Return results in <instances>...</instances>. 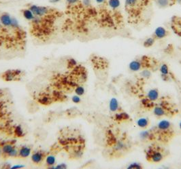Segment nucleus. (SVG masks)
Here are the masks:
<instances>
[{
    "label": "nucleus",
    "instance_id": "obj_1",
    "mask_svg": "<svg viewBox=\"0 0 181 169\" xmlns=\"http://www.w3.org/2000/svg\"><path fill=\"white\" fill-rule=\"evenodd\" d=\"M156 134L159 135L161 138L165 139H169L173 136L174 132L172 128V124L166 120H163L160 121L155 128Z\"/></svg>",
    "mask_w": 181,
    "mask_h": 169
},
{
    "label": "nucleus",
    "instance_id": "obj_2",
    "mask_svg": "<svg viewBox=\"0 0 181 169\" xmlns=\"http://www.w3.org/2000/svg\"><path fill=\"white\" fill-rule=\"evenodd\" d=\"M146 158L150 162L159 163L164 159V152L160 147L151 146L146 151Z\"/></svg>",
    "mask_w": 181,
    "mask_h": 169
},
{
    "label": "nucleus",
    "instance_id": "obj_3",
    "mask_svg": "<svg viewBox=\"0 0 181 169\" xmlns=\"http://www.w3.org/2000/svg\"><path fill=\"white\" fill-rule=\"evenodd\" d=\"M168 104H166V103L164 101L163 103H161L159 105H156L154 107L153 113L155 116L158 117H162L163 116H166L168 114Z\"/></svg>",
    "mask_w": 181,
    "mask_h": 169
},
{
    "label": "nucleus",
    "instance_id": "obj_4",
    "mask_svg": "<svg viewBox=\"0 0 181 169\" xmlns=\"http://www.w3.org/2000/svg\"><path fill=\"white\" fill-rule=\"evenodd\" d=\"M30 9L34 14V15L38 17L45 16L49 12V9L47 7L38 6V5H30Z\"/></svg>",
    "mask_w": 181,
    "mask_h": 169
},
{
    "label": "nucleus",
    "instance_id": "obj_5",
    "mask_svg": "<svg viewBox=\"0 0 181 169\" xmlns=\"http://www.w3.org/2000/svg\"><path fill=\"white\" fill-rule=\"evenodd\" d=\"M12 18L10 16V14L7 13H4L0 16V23L3 26L5 27H11L12 24Z\"/></svg>",
    "mask_w": 181,
    "mask_h": 169
},
{
    "label": "nucleus",
    "instance_id": "obj_6",
    "mask_svg": "<svg viewBox=\"0 0 181 169\" xmlns=\"http://www.w3.org/2000/svg\"><path fill=\"white\" fill-rule=\"evenodd\" d=\"M168 32L164 27H159L155 29L154 32V38L163 39L167 37Z\"/></svg>",
    "mask_w": 181,
    "mask_h": 169
},
{
    "label": "nucleus",
    "instance_id": "obj_7",
    "mask_svg": "<svg viewBox=\"0 0 181 169\" xmlns=\"http://www.w3.org/2000/svg\"><path fill=\"white\" fill-rule=\"evenodd\" d=\"M144 64H143L142 59L141 60V61L136 60V61H132L129 63V69L132 71H140L141 69H142L144 67Z\"/></svg>",
    "mask_w": 181,
    "mask_h": 169
},
{
    "label": "nucleus",
    "instance_id": "obj_8",
    "mask_svg": "<svg viewBox=\"0 0 181 169\" xmlns=\"http://www.w3.org/2000/svg\"><path fill=\"white\" fill-rule=\"evenodd\" d=\"M44 158V155L43 154V153H42L41 151H36V152H34L32 156H31V160H32V162L34 163V164H39L41 163L43 160Z\"/></svg>",
    "mask_w": 181,
    "mask_h": 169
},
{
    "label": "nucleus",
    "instance_id": "obj_9",
    "mask_svg": "<svg viewBox=\"0 0 181 169\" xmlns=\"http://www.w3.org/2000/svg\"><path fill=\"white\" fill-rule=\"evenodd\" d=\"M31 154V149L27 146H23L19 150V156L22 158H27Z\"/></svg>",
    "mask_w": 181,
    "mask_h": 169
},
{
    "label": "nucleus",
    "instance_id": "obj_10",
    "mask_svg": "<svg viewBox=\"0 0 181 169\" xmlns=\"http://www.w3.org/2000/svg\"><path fill=\"white\" fill-rule=\"evenodd\" d=\"M147 99L152 102L157 101L159 99V91L157 89L150 90L147 94Z\"/></svg>",
    "mask_w": 181,
    "mask_h": 169
},
{
    "label": "nucleus",
    "instance_id": "obj_11",
    "mask_svg": "<svg viewBox=\"0 0 181 169\" xmlns=\"http://www.w3.org/2000/svg\"><path fill=\"white\" fill-rule=\"evenodd\" d=\"M16 74L15 73V71H7L6 72H5L4 73V79L7 82H10L12 81V80L14 79V78H16Z\"/></svg>",
    "mask_w": 181,
    "mask_h": 169
},
{
    "label": "nucleus",
    "instance_id": "obj_12",
    "mask_svg": "<svg viewBox=\"0 0 181 169\" xmlns=\"http://www.w3.org/2000/svg\"><path fill=\"white\" fill-rule=\"evenodd\" d=\"M23 16L24 18L27 19V21H33L34 19L36 18V16L34 15V14L32 12H31V10L30 8L23 10Z\"/></svg>",
    "mask_w": 181,
    "mask_h": 169
},
{
    "label": "nucleus",
    "instance_id": "obj_13",
    "mask_svg": "<svg viewBox=\"0 0 181 169\" xmlns=\"http://www.w3.org/2000/svg\"><path fill=\"white\" fill-rule=\"evenodd\" d=\"M109 107H110V110L113 112H115L119 109V102L115 98H113L110 101V104H109Z\"/></svg>",
    "mask_w": 181,
    "mask_h": 169
},
{
    "label": "nucleus",
    "instance_id": "obj_14",
    "mask_svg": "<svg viewBox=\"0 0 181 169\" xmlns=\"http://www.w3.org/2000/svg\"><path fill=\"white\" fill-rule=\"evenodd\" d=\"M137 125L141 128H146L149 125V120L145 117H142L137 120Z\"/></svg>",
    "mask_w": 181,
    "mask_h": 169
},
{
    "label": "nucleus",
    "instance_id": "obj_15",
    "mask_svg": "<svg viewBox=\"0 0 181 169\" xmlns=\"http://www.w3.org/2000/svg\"><path fill=\"white\" fill-rule=\"evenodd\" d=\"M14 149V146L11 144V143H8V144H4L2 146V152L4 153L5 155H8L11 151H12Z\"/></svg>",
    "mask_w": 181,
    "mask_h": 169
},
{
    "label": "nucleus",
    "instance_id": "obj_16",
    "mask_svg": "<svg viewBox=\"0 0 181 169\" xmlns=\"http://www.w3.org/2000/svg\"><path fill=\"white\" fill-rule=\"evenodd\" d=\"M46 163L48 167H53L56 164V157L53 155H48L46 157Z\"/></svg>",
    "mask_w": 181,
    "mask_h": 169
},
{
    "label": "nucleus",
    "instance_id": "obj_17",
    "mask_svg": "<svg viewBox=\"0 0 181 169\" xmlns=\"http://www.w3.org/2000/svg\"><path fill=\"white\" fill-rule=\"evenodd\" d=\"M156 4L160 8H166L171 5V0H155Z\"/></svg>",
    "mask_w": 181,
    "mask_h": 169
},
{
    "label": "nucleus",
    "instance_id": "obj_18",
    "mask_svg": "<svg viewBox=\"0 0 181 169\" xmlns=\"http://www.w3.org/2000/svg\"><path fill=\"white\" fill-rule=\"evenodd\" d=\"M160 72L162 73V76L163 77H165V78H168V75L169 73V68L168 67V65L163 63L162 65H161L160 67Z\"/></svg>",
    "mask_w": 181,
    "mask_h": 169
},
{
    "label": "nucleus",
    "instance_id": "obj_19",
    "mask_svg": "<svg viewBox=\"0 0 181 169\" xmlns=\"http://www.w3.org/2000/svg\"><path fill=\"white\" fill-rule=\"evenodd\" d=\"M38 101L40 104L42 105H49L51 103V98L48 96H43L40 97Z\"/></svg>",
    "mask_w": 181,
    "mask_h": 169
},
{
    "label": "nucleus",
    "instance_id": "obj_20",
    "mask_svg": "<svg viewBox=\"0 0 181 169\" xmlns=\"http://www.w3.org/2000/svg\"><path fill=\"white\" fill-rule=\"evenodd\" d=\"M14 132V134H15V135L18 137H23L25 136L24 130H23V128L21 127V126H20V125L16 127Z\"/></svg>",
    "mask_w": 181,
    "mask_h": 169
},
{
    "label": "nucleus",
    "instance_id": "obj_21",
    "mask_svg": "<svg viewBox=\"0 0 181 169\" xmlns=\"http://www.w3.org/2000/svg\"><path fill=\"white\" fill-rule=\"evenodd\" d=\"M108 4L113 9H117L120 6V0H108Z\"/></svg>",
    "mask_w": 181,
    "mask_h": 169
},
{
    "label": "nucleus",
    "instance_id": "obj_22",
    "mask_svg": "<svg viewBox=\"0 0 181 169\" xmlns=\"http://www.w3.org/2000/svg\"><path fill=\"white\" fill-rule=\"evenodd\" d=\"M155 44V38H149L146 39L143 43L144 46L145 48H150Z\"/></svg>",
    "mask_w": 181,
    "mask_h": 169
},
{
    "label": "nucleus",
    "instance_id": "obj_23",
    "mask_svg": "<svg viewBox=\"0 0 181 169\" xmlns=\"http://www.w3.org/2000/svg\"><path fill=\"white\" fill-rule=\"evenodd\" d=\"M74 91H75V93L76 95H78L80 96H82L85 93V88L84 87L82 86H76L75 87V90H74Z\"/></svg>",
    "mask_w": 181,
    "mask_h": 169
},
{
    "label": "nucleus",
    "instance_id": "obj_24",
    "mask_svg": "<svg viewBox=\"0 0 181 169\" xmlns=\"http://www.w3.org/2000/svg\"><path fill=\"white\" fill-rule=\"evenodd\" d=\"M137 1L138 0H125V6L132 8L137 5Z\"/></svg>",
    "mask_w": 181,
    "mask_h": 169
},
{
    "label": "nucleus",
    "instance_id": "obj_25",
    "mask_svg": "<svg viewBox=\"0 0 181 169\" xmlns=\"http://www.w3.org/2000/svg\"><path fill=\"white\" fill-rule=\"evenodd\" d=\"M115 117H116L117 120H120V121H121V120H125L129 118L128 114H127L126 113H117V114H116Z\"/></svg>",
    "mask_w": 181,
    "mask_h": 169
},
{
    "label": "nucleus",
    "instance_id": "obj_26",
    "mask_svg": "<svg viewBox=\"0 0 181 169\" xmlns=\"http://www.w3.org/2000/svg\"><path fill=\"white\" fill-rule=\"evenodd\" d=\"M68 65L69 67L74 68V67H76L77 62L76 61L75 59H69L68 60Z\"/></svg>",
    "mask_w": 181,
    "mask_h": 169
},
{
    "label": "nucleus",
    "instance_id": "obj_27",
    "mask_svg": "<svg viewBox=\"0 0 181 169\" xmlns=\"http://www.w3.org/2000/svg\"><path fill=\"white\" fill-rule=\"evenodd\" d=\"M140 137L143 139H150L152 137V134L148 131H143L140 134Z\"/></svg>",
    "mask_w": 181,
    "mask_h": 169
},
{
    "label": "nucleus",
    "instance_id": "obj_28",
    "mask_svg": "<svg viewBox=\"0 0 181 169\" xmlns=\"http://www.w3.org/2000/svg\"><path fill=\"white\" fill-rule=\"evenodd\" d=\"M71 101L74 103L76 104H78L81 101V99H80V96L78 95H74L72 97H71Z\"/></svg>",
    "mask_w": 181,
    "mask_h": 169
},
{
    "label": "nucleus",
    "instance_id": "obj_29",
    "mask_svg": "<svg viewBox=\"0 0 181 169\" xmlns=\"http://www.w3.org/2000/svg\"><path fill=\"white\" fill-rule=\"evenodd\" d=\"M11 27L14 29H18L19 28V22L15 18H12V24H11Z\"/></svg>",
    "mask_w": 181,
    "mask_h": 169
},
{
    "label": "nucleus",
    "instance_id": "obj_30",
    "mask_svg": "<svg viewBox=\"0 0 181 169\" xmlns=\"http://www.w3.org/2000/svg\"><path fill=\"white\" fill-rule=\"evenodd\" d=\"M127 168H142V167L141 166V164H139V163L134 162V163H131V164L129 165Z\"/></svg>",
    "mask_w": 181,
    "mask_h": 169
},
{
    "label": "nucleus",
    "instance_id": "obj_31",
    "mask_svg": "<svg viewBox=\"0 0 181 169\" xmlns=\"http://www.w3.org/2000/svg\"><path fill=\"white\" fill-rule=\"evenodd\" d=\"M9 157H16L17 156H19V151L16 150L15 148L11 151V152L8 155Z\"/></svg>",
    "mask_w": 181,
    "mask_h": 169
},
{
    "label": "nucleus",
    "instance_id": "obj_32",
    "mask_svg": "<svg viewBox=\"0 0 181 169\" xmlns=\"http://www.w3.org/2000/svg\"><path fill=\"white\" fill-rule=\"evenodd\" d=\"M141 75H142V77H144V78H149V77L151 76V72L148 70H144V71H142V72H141Z\"/></svg>",
    "mask_w": 181,
    "mask_h": 169
},
{
    "label": "nucleus",
    "instance_id": "obj_33",
    "mask_svg": "<svg viewBox=\"0 0 181 169\" xmlns=\"http://www.w3.org/2000/svg\"><path fill=\"white\" fill-rule=\"evenodd\" d=\"M54 168H59V169H65L67 168V165L64 163H62V164H60L59 165L56 166V167H54Z\"/></svg>",
    "mask_w": 181,
    "mask_h": 169
},
{
    "label": "nucleus",
    "instance_id": "obj_34",
    "mask_svg": "<svg viewBox=\"0 0 181 169\" xmlns=\"http://www.w3.org/2000/svg\"><path fill=\"white\" fill-rule=\"evenodd\" d=\"M82 4L85 6H90L91 5V0H83L82 1Z\"/></svg>",
    "mask_w": 181,
    "mask_h": 169
},
{
    "label": "nucleus",
    "instance_id": "obj_35",
    "mask_svg": "<svg viewBox=\"0 0 181 169\" xmlns=\"http://www.w3.org/2000/svg\"><path fill=\"white\" fill-rule=\"evenodd\" d=\"M78 0H66V2H67V3L69 5L75 4L76 3L78 2Z\"/></svg>",
    "mask_w": 181,
    "mask_h": 169
},
{
    "label": "nucleus",
    "instance_id": "obj_36",
    "mask_svg": "<svg viewBox=\"0 0 181 169\" xmlns=\"http://www.w3.org/2000/svg\"><path fill=\"white\" fill-rule=\"evenodd\" d=\"M25 166L24 165H21V164H16V165H14L12 167H11V168H24Z\"/></svg>",
    "mask_w": 181,
    "mask_h": 169
},
{
    "label": "nucleus",
    "instance_id": "obj_37",
    "mask_svg": "<svg viewBox=\"0 0 181 169\" xmlns=\"http://www.w3.org/2000/svg\"><path fill=\"white\" fill-rule=\"evenodd\" d=\"M61 0H50V3H51V4H56V3H58Z\"/></svg>",
    "mask_w": 181,
    "mask_h": 169
},
{
    "label": "nucleus",
    "instance_id": "obj_38",
    "mask_svg": "<svg viewBox=\"0 0 181 169\" xmlns=\"http://www.w3.org/2000/svg\"><path fill=\"white\" fill-rule=\"evenodd\" d=\"M105 0H96V2L97 4H102V3L104 2Z\"/></svg>",
    "mask_w": 181,
    "mask_h": 169
},
{
    "label": "nucleus",
    "instance_id": "obj_39",
    "mask_svg": "<svg viewBox=\"0 0 181 169\" xmlns=\"http://www.w3.org/2000/svg\"><path fill=\"white\" fill-rule=\"evenodd\" d=\"M176 1H177L178 2H179V3H180V4H181V0H176Z\"/></svg>",
    "mask_w": 181,
    "mask_h": 169
},
{
    "label": "nucleus",
    "instance_id": "obj_40",
    "mask_svg": "<svg viewBox=\"0 0 181 169\" xmlns=\"http://www.w3.org/2000/svg\"><path fill=\"white\" fill-rule=\"evenodd\" d=\"M179 126H180V128L181 129V122H180V125H179Z\"/></svg>",
    "mask_w": 181,
    "mask_h": 169
}]
</instances>
